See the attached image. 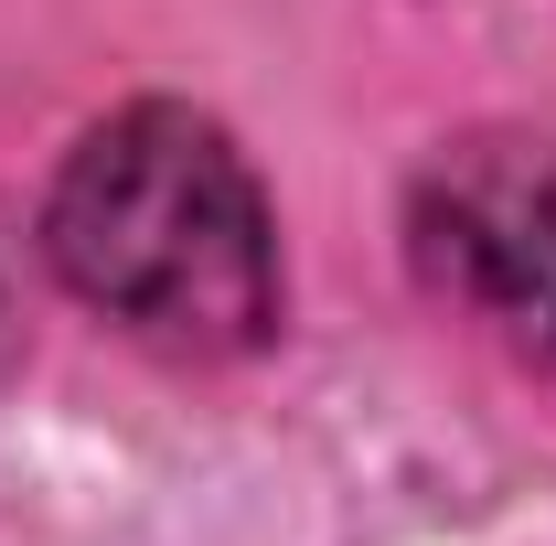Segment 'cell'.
I'll return each mask as SVG.
<instances>
[{
	"label": "cell",
	"mask_w": 556,
	"mask_h": 546,
	"mask_svg": "<svg viewBox=\"0 0 556 546\" xmlns=\"http://www.w3.org/2000/svg\"><path fill=\"white\" fill-rule=\"evenodd\" d=\"M43 247L65 289L150 353L236 364L278 333V225L204 108L139 97L65 150Z\"/></svg>",
	"instance_id": "cell-1"
},
{
	"label": "cell",
	"mask_w": 556,
	"mask_h": 546,
	"mask_svg": "<svg viewBox=\"0 0 556 546\" xmlns=\"http://www.w3.org/2000/svg\"><path fill=\"white\" fill-rule=\"evenodd\" d=\"M407 247L525 375L556 386V129H471L407 194Z\"/></svg>",
	"instance_id": "cell-2"
}]
</instances>
